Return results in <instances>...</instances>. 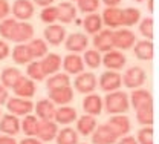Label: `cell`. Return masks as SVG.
Returning a JSON list of instances; mask_svg holds the SVG:
<instances>
[{
    "label": "cell",
    "instance_id": "cell-41",
    "mask_svg": "<svg viewBox=\"0 0 159 144\" xmlns=\"http://www.w3.org/2000/svg\"><path fill=\"white\" fill-rule=\"evenodd\" d=\"M40 20L46 25H51V23H55V20H58V11H57V6H44L40 12Z\"/></svg>",
    "mask_w": 159,
    "mask_h": 144
},
{
    "label": "cell",
    "instance_id": "cell-19",
    "mask_svg": "<svg viewBox=\"0 0 159 144\" xmlns=\"http://www.w3.org/2000/svg\"><path fill=\"white\" fill-rule=\"evenodd\" d=\"M34 37V26L28 21H17V26L12 32L11 41L16 43H26Z\"/></svg>",
    "mask_w": 159,
    "mask_h": 144
},
{
    "label": "cell",
    "instance_id": "cell-51",
    "mask_svg": "<svg viewBox=\"0 0 159 144\" xmlns=\"http://www.w3.org/2000/svg\"><path fill=\"white\" fill-rule=\"evenodd\" d=\"M32 2H34V5H39V6H41V8L49 6V5L54 3V0H32Z\"/></svg>",
    "mask_w": 159,
    "mask_h": 144
},
{
    "label": "cell",
    "instance_id": "cell-49",
    "mask_svg": "<svg viewBox=\"0 0 159 144\" xmlns=\"http://www.w3.org/2000/svg\"><path fill=\"white\" fill-rule=\"evenodd\" d=\"M20 144H43L37 137H26L25 140H21Z\"/></svg>",
    "mask_w": 159,
    "mask_h": 144
},
{
    "label": "cell",
    "instance_id": "cell-8",
    "mask_svg": "<svg viewBox=\"0 0 159 144\" xmlns=\"http://www.w3.org/2000/svg\"><path fill=\"white\" fill-rule=\"evenodd\" d=\"M136 43V35L130 29H118L113 32V46L119 51L132 49Z\"/></svg>",
    "mask_w": 159,
    "mask_h": 144
},
{
    "label": "cell",
    "instance_id": "cell-36",
    "mask_svg": "<svg viewBox=\"0 0 159 144\" xmlns=\"http://www.w3.org/2000/svg\"><path fill=\"white\" fill-rule=\"evenodd\" d=\"M141 20V11L135 6H129L122 9V26H135Z\"/></svg>",
    "mask_w": 159,
    "mask_h": 144
},
{
    "label": "cell",
    "instance_id": "cell-52",
    "mask_svg": "<svg viewBox=\"0 0 159 144\" xmlns=\"http://www.w3.org/2000/svg\"><path fill=\"white\" fill-rule=\"evenodd\" d=\"M106 6H118L121 3V0H102Z\"/></svg>",
    "mask_w": 159,
    "mask_h": 144
},
{
    "label": "cell",
    "instance_id": "cell-56",
    "mask_svg": "<svg viewBox=\"0 0 159 144\" xmlns=\"http://www.w3.org/2000/svg\"><path fill=\"white\" fill-rule=\"evenodd\" d=\"M83 144H86V143H83Z\"/></svg>",
    "mask_w": 159,
    "mask_h": 144
},
{
    "label": "cell",
    "instance_id": "cell-7",
    "mask_svg": "<svg viewBox=\"0 0 159 144\" xmlns=\"http://www.w3.org/2000/svg\"><path fill=\"white\" fill-rule=\"evenodd\" d=\"M58 133V124L54 120H40L39 130H37V138L41 143H49L52 140H55Z\"/></svg>",
    "mask_w": 159,
    "mask_h": 144
},
{
    "label": "cell",
    "instance_id": "cell-29",
    "mask_svg": "<svg viewBox=\"0 0 159 144\" xmlns=\"http://www.w3.org/2000/svg\"><path fill=\"white\" fill-rule=\"evenodd\" d=\"M98 124H97L95 117L86 114V115L80 117L78 120H77V132L81 133V135H84V137H87V135H92V132L95 130Z\"/></svg>",
    "mask_w": 159,
    "mask_h": 144
},
{
    "label": "cell",
    "instance_id": "cell-6",
    "mask_svg": "<svg viewBox=\"0 0 159 144\" xmlns=\"http://www.w3.org/2000/svg\"><path fill=\"white\" fill-rule=\"evenodd\" d=\"M116 140H118V137L109 124H99L92 132V143L93 144H115Z\"/></svg>",
    "mask_w": 159,
    "mask_h": 144
},
{
    "label": "cell",
    "instance_id": "cell-24",
    "mask_svg": "<svg viewBox=\"0 0 159 144\" xmlns=\"http://www.w3.org/2000/svg\"><path fill=\"white\" fill-rule=\"evenodd\" d=\"M61 63H63V58L60 57L58 54H49V52L40 60L41 69L46 74V77L58 72L60 69H61Z\"/></svg>",
    "mask_w": 159,
    "mask_h": 144
},
{
    "label": "cell",
    "instance_id": "cell-22",
    "mask_svg": "<svg viewBox=\"0 0 159 144\" xmlns=\"http://www.w3.org/2000/svg\"><path fill=\"white\" fill-rule=\"evenodd\" d=\"M102 107H104V103H102V98L99 97L98 94H87V97L84 98L83 101V109L87 115H93L97 117L102 112Z\"/></svg>",
    "mask_w": 159,
    "mask_h": 144
},
{
    "label": "cell",
    "instance_id": "cell-42",
    "mask_svg": "<svg viewBox=\"0 0 159 144\" xmlns=\"http://www.w3.org/2000/svg\"><path fill=\"white\" fill-rule=\"evenodd\" d=\"M139 32L144 39L147 40H153L155 37V31H153V19L152 17H145L144 20L139 23Z\"/></svg>",
    "mask_w": 159,
    "mask_h": 144
},
{
    "label": "cell",
    "instance_id": "cell-27",
    "mask_svg": "<svg viewBox=\"0 0 159 144\" xmlns=\"http://www.w3.org/2000/svg\"><path fill=\"white\" fill-rule=\"evenodd\" d=\"M58 11V20L61 23H72L77 19V6L72 5L70 2H61L57 6Z\"/></svg>",
    "mask_w": 159,
    "mask_h": 144
},
{
    "label": "cell",
    "instance_id": "cell-31",
    "mask_svg": "<svg viewBox=\"0 0 159 144\" xmlns=\"http://www.w3.org/2000/svg\"><path fill=\"white\" fill-rule=\"evenodd\" d=\"M83 26H84V29H86L87 34H93V35H95L97 32H99V31L102 29V19H101V16L97 14V12H90V14H87V17L84 19Z\"/></svg>",
    "mask_w": 159,
    "mask_h": 144
},
{
    "label": "cell",
    "instance_id": "cell-10",
    "mask_svg": "<svg viewBox=\"0 0 159 144\" xmlns=\"http://www.w3.org/2000/svg\"><path fill=\"white\" fill-rule=\"evenodd\" d=\"M12 91H14V94L17 95V97H21V98H32L34 95H35V92H37V86H35V83L34 80H31L29 77H20L17 83L12 86Z\"/></svg>",
    "mask_w": 159,
    "mask_h": 144
},
{
    "label": "cell",
    "instance_id": "cell-15",
    "mask_svg": "<svg viewBox=\"0 0 159 144\" xmlns=\"http://www.w3.org/2000/svg\"><path fill=\"white\" fill-rule=\"evenodd\" d=\"M93 46L99 52H107L113 49V31L112 29H101L93 37Z\"/></svg>",
    "mask_w": 159,
    "mask_h": 144
},
{
    "label": "cell",
    "instance_id": "cell-38",
    "mask_svg": "<svg viewBox=\"0 0 159 144\" xmlns=\"http://www.w3.org/2000/svg\"><path fill=\"white\" fill-rule=\"evenodd\" d=\"M101 60H102V57H101V52L97 51V49H86L84 51V58H83V62L84 64L87 66V67H90V69H98L99 66H101Z\"/></svg>",
    "mask_w": 159,
    "mask_h": 144
},
{
    "label": "cell",
    "instance_id": "cell-5",
    "mask_svg": "<svg viewBox=\"0 0 159 144\" xmlns=\"http://www.w3.org/2000/svg\"><path fill=\"white\" fill-rule=\"evenodd\" d=\"M101 63H104V66H106L109 71H121V69L125 66L127 58H125V55H124L119 49H115V48H113V49L104 52V57H102Z\"/></svg>",
    "mask_w": 159,
    "mask_h": 144
},
{
    "label": "cell",
    "instance_id": "cell-18",
    "mask_svg": "<svg viewBox=\"0 0 159 144\" xmlns=\"http://www.w3.org/2000/svg\"><path fill=\"white\" fill-rule=\"evenodd\" d=\"M133 52H135V57L138 60H141V62H150L155 57V46H153L152 40L145 39V40H141L135 43Z\"/></svg>",
    "mask_w": 159,
    "mask_h": 144
},
{
    "label": "cell",
    "instance_id": "cell-28",
    "mask_svg": "<svg viewBox=\"0 0 159 144\" xmlns=\"http://www.w3.org/2000/svg\"><path fill=\"white\" fill-rule=\"evenodd\" d=\"M12 60L16 64H28L29 62H32V55L29 52L28 43H17L12 49Z\"/></svg>",
    "mask_w": 159,
    "mask_h": 144
},
{
    "label": "cell",
    "instance_id": "cell-16",
    "mask_svg": "<svg viewBox=\"0 0 159 144\" xmlns=\"http://www.w3.org/2000/svg\"><path fill=\"white\" fill-rule=\"evenodd\" d=\"M43 34H44L46 43H49L52 46H60L66 39V29L61 25H55V23L48 25V28L44 29Z\"/></svg>",
    "mask_w": 159,
    "mask_h": 144
},
{
    "label": "cell",
    "instance_id": "cell-45",
    "mask_svg": "<svg viewBox=\"0 0 159 144\" xmlns=\"http://www.w3.org/2000/svg\"><path fill=\"white\" fill-rule=\"evenodd\" d=\"M9 12H11L9 3H8L6 0H0V20L6 19V17L9 16Z\"/></svg>",
    "mask_w": 159,
    "mask_h": 144
},
{
    "label": "cell",
    "instance_id": "cell-3",
    "mask_svg": "<svg viewBox=\"0 0 159 144\" xmlns=\"http://www.w3.org/2000/svg\"><path fill=\"white\" fill-rule=\"evenodd\" d=\"M145 80H147V74L139 66L129 67L125 71V74L122 75V83L127 89H138L145 83Z\"/></svg>",
    "mask_w": 159,
    "mask_h": 144
},
{
    "label": "cell",
    "instance_id": "cell-53",
    "mask_svg": "<svg viewBox=\"0 0 159 144\" xmlns=\"http://www.w3.org/2000/svg\"><path fill=\"white\" fill-rule=\"evenodd\" d=\"M153 9H155V0H148V11L153 12Z\"/></svg>",
    "mask_w": 159,
    "mask_h": 144
},
{
    "label": "cell",
    "instance_id": "cell-17",
    "mask_svg": "<svg viewBox=\"0 0 159 144\" xmlns=\"http://www.w3.org/2000/svg\"><path fill=\"white\" fill-rule=\"evenodd\" d=\"M49 100L54 104H58V106L69 104L74 100V89L70 86H63V87H57V89H51L49 91Z\"/></svg>",
    "mask_w": 159,
    "mask_h": 144
},
{
    "label": "cell",
    "instance_id": "cell-46",
    "mask_svg": "<svg viewBox=\"0 0 159 144\" xmlns=\"http://www.w3.org/2000/svg\"><path fill=\"white\" fill-rule=\"evenodd\" d=\"M8 55H9V44L5 40H0V62L8 58Z\"/></svg>",
    "mask_w": 159,
    "mask_h": 144
},
{
    "label": "cell",
    "instance_id": "cell-25",
    "mask_svg": "<svg viewBox=\"0 0 159 144\" xmlns=\"http://www.w3.org/2000/svg\"><path fill=\"white\" fill-rule=\"evenodd\" d=\"M77 120V110L67 104L64 106H60L58 109H55V115H54V121L57 124H63V126H67V124L74 123Z\"/></svg>",
    "mask_w": 159,
    "mask_h": 144
},
{
    "label": "cell",
    "instance_id": "cell-13",
    "mask_svg": "<svg viewBox=\"0 0 159 144\" xmlns=\"http://www.w3.org/2000/svg\"><path fill=\"white\" fill-rule=\"evenodd\" d=\"M102 23L110 28V29H116L122 26V9L118 6H107L101 16Z\"/></svg>",
    "mask_w": 159,
    "mask_h": 144
},
{
    "label": "cell",
    "instance_id": "cell-37",
    "mask_svg": "<svg viewBox=\"0 0 159 144\" xmlns=\"http://www.w3.org/2000/svg\"><path fill=\"white\" fill-rule=\"evenodd\" d=\"M136 120L142 126H153L155 123V110L153 106H147V107H141L136 110Z\"/></svg>",
    "mask_w": 159,
    "mask_h": 144
},
{
    "label": "cell",
    "instance_id": "cell-30",
    "mask_svg": "<svg viewBox=\"0 0 159 144\" xmlns=\"http://www.w3.org/2000/svg\"><path fill=\"white\" fill-rule=\"evenodd\" d=\"M39 123L40 120L37 118V115H25L23 117V121L20 123V130L26 135V137H35L37 135V130H39Z\"/></svg>",
    "mask_w": 159,
    "mask_h": 144
},
{
    "label": "cell",
    "instance_id": "cell-40",
    "mask_svg": "<svg viewBox=\"0 0 159 144\" xmlns=\"http://www.w3.org/2000/svg\"><path fill=\"white\" fill-rule=\"evenodd\" d=\"M26 74H28V77H29L31 80H34V81H43V80L46 78V74L43 72L41 64H40V62H37V60H32V62L28 63V66H26Z\"/></svg>",
    "mask_w": 159,
    "mask_h": 144
},
{
    "label": "cell",
    "instance_id": "cell-1",
    "mask_svg": "<svg viewBox=\"0 0 159 144\" xmlns=\"http://www.w3.org/2000/svg\"><path fill=\"white\" fill-rule=\"evenodd\" d=\"M104 109L109 115H118L125 114L129 110V95L124 91H113L107 92V97L104 98Z\"/></svg>",
    "mask_w": 159,
    "mask_h": 144
},
{
    "label": "cell",
    "instance_id": "cell-55",
    "mask_svg": "<svg viewBox=\"0 0 159 144\" xmlns=\"http://www.w3.org/2000/svg\"><path fill=\"white\" fill-rule=\"evenodd\" d=\"M70 2H77V0H70Z\"/></svg>",
    "mask_w": 159,
    "mask_h": 144
},
{
    "label": "cell",
    "instance_id": "cell-50",
    "mask_svg": "<svg viewBox=\"0 0 159 144\" xmlns=\"http://www.w3.org/2000/svg\"><path fill=\"white\" fill-rule=\"evenodd\" d=\"M118 144H138V141H136V138H133V137L124 135V137L118 141Z\"/></svg>",
    "mask_w": 159,
    "mask_h": 144
},
{
    "label": "cell",
    "instance_id": "cell-33",
    "mask_svg": "<svg viewBox=\"0 0 159 144\" xmlns=\"http://www.w3.org/2000/svg\"><path fill=\"white\" fill-rule=\"evenodd\" d=\"M28 48L32 58H43L48 54V43L41 39H31L28 41Z\"/></svg>",
    "mask_w": 159,
    "mask_h": 144
},
{
    "label": "cell",
    "instance_id": "cell-43",
    "mask_svg": "<svg viewBox=\"0 0 159 144\" xmlns=\"http://www.w3.org/2000/svg\"><path fill=\"white\" fill-rule=\"evenodd\" d=\"M138 144H155V133H153V127L145 126L138 132L136 137Z\"/></svg>",
    "mask_w": 159,
    "mask_h": 144
},
{
    "label": "cell",
    "instance_id": "cell-21",
    "mask_svg": "<svg viewBox=\"0 0 159 144\" xmlns=\"http://www.w3.org/2000/svg\"><path fill=\"white\" fill-rule=\"evenodd\" d=\"M0 132L5 135H11L16 137L20 132V120L17 115L8 114V115H2L0 118Z\"/></svg>",
    "mask_w": 159,
    "mask_h": 144
},
{
    "label": "cell",
    "instance_id": "cell-48",
    "mask_svg": "<svg viewBox=\"0 0 159 144\" xmlns=\"http://www.w3.org/2000/svg\"><path fill=\"white\" fill-rule=\"evenodd\" d=\"M0 144H19L16 141V138L14 137H11V135H0Z\"/></svg>",
    "mask_w": 159,
    "mask_h": 144
},
{
    "label": "cell",
    "instance_id": "cell-54",
    "mask_svg": "<svg viewBox=\"0 0 159 144\" xmlns=\"http://www.w3.org/2000/svg\"><path fill=\"white\" fill-rule=\"evenodd\" d=\"M0 118H2V110H0Z\"/></svg>",
    "mask_w": 159,
    "mask_h": 144
},
{
    "label": "cell",
    "instance_id": "cell-14",
    "mask_svg": "<svg viewBox=\"0 0 159 144\" xmlns=\"http://www.w3.org/2000/svg\"><path fill=\"white\" fill-rule=\"evenodd\" d=\"M87 44H89L87 35H84L81 32H74L67 39H64V46L69 52H75V54L83 52L87 49Z\"/></svg>",
    "mask_w": 159,
    "mask_h": 144
},
{
    "label": "cell",
    "instance_id": "cell-32",
    "mask_svg": "<svg viewBox=\"0 0 159 144\" xmlns=\"http://www.w3.org/2000/svg\"><path fill=\"white\" fill-rule=\"evenodd\" d=\"M20 77H21V72L17 67H6L0 74V81L6 89H12V86L17 83Z\"/></svg>",
    "mask_w": 159,
    "mask_h": 144
},
{
    "label": "cell",
    "instance_id": "cell-23",
    "mask_svg": "<svg viewBox=\"0 0 159 144\" xmlns=\"http://www.w3.org/2000/svg\"><path fill=\"white\" fill-rule=\"evenodd\" d=\"M130 104L135 110H138L141 107H147V106H153V97L148 91L145 89H136L132 92L130 95Z\"/></svg>",
    "mask_w": 159,
    "mask_h": 144
},
{
    "label": "cell",
    "instance_id": "cell-39",
    "mask_svg": "<svg viewBox=\"0 0 159 144\" xmlns=\"http://www.w3.org/2000/svg\"><path fill=\"white\" fill-rule=\"evenodd\" d=\"M17 19L14 17H6L3 20H0V35L5 39V40L11 41V37H12V32L17 26Z\"/></svg>",
    "mask_w": 159,
    "mask_h": 144
},
{
    "label": "cell",
    "instance_id": "cell-26",
    "mask_svg": "<svg viewBox=\"0 0 159 144\" xmlns=\"http://www.w3.org/2000/svg\"><path fill=\"white\" fill-rule=\"evenodd\" d=\"M35 115L39 120H54L55 115V104L49 98H43L35 104Z\"/></svg>",
    "mask_w": 159,
    "mask_h": 144
},
{
    "label": "cell",
    "instance_id": "cell-44",
    "mask_svg": "<svg viewBox=\"0 0 159 144\" xmlns=\"http://www.w3.org/2000/svg\"><path fill=\"white\" fill-rule=\"evenodd\" d=\"M78 9L84 14H90L95 12L99 8V0H77Z\"/></svg>",
    "mask_w": 159,
    "mask_h": 144
},
{
    "label": "cell",
    "instance_id": "cell-4",
    "mask_svg": "<svg viewBox=\"0 0 159 144\" xmlns=\"http://www.w3.org/2000/svg\"><path fill=\"white\" fill-rule=\"evenodd\" d=\"M35 11V5L31 0H16L11 6V12L14 16V19L19 21H28Z\"/></svg>",
    "mask_w": 159,
    "mask_h": 144
},
{
    "label": "cell",
    "instance_id": "cell-9",
    "mask_svg": "<svg viewBox=\"0 0 159 144\" xmlns=\"http://www.w3.org/2000/svg\"><path fill=\"white\" fill-rule=\"evenodd\" d=\"M75 91H78L80 94H92L97 87V77L92 74V72H81L77 75L75 81Z\"/></svg>",
    "mask_w": 159,
    "mask_h": 144
},
{
    "label": "cell",
    "instance_id": "cell-20",
    "mask_svg": "<svg viewBox=\"0 0 159 144\" xmlns=\"http://www.w3.org/2000/svg\"><path fill=\"white\" fill-rule=\"evenodd\" d=\"M107 124L112 127V130L116 133L118 138L119 137L127 135V133L130 132V129H132V124H130L129 117H125V115H122V114H118V115L110 117V120H109Z\"/></svg>",
    "mask_w": 159,
    "mask_h": 144
},
{
    "label": "cell",
    "instance_id": "cell-12",
    "mask_svg": "<svg viewBox=\"0 0 159 144\" xmlns=\"http://www.w3.org/2000/svg\"><path fill=\"white\" fill-rule=\"evenodd\" d=\"M61 67H63L64 72L69 74V75H78L81 72H84L86 64H84L83 58L80 57L78 54L72 52V54H69V55H66V57L63 58Z\"/></svg>",
    "mask_w": 159,
    "mask_h": 144
},
{
    "label": "cell",
    "instance_id": "cell-47",
    "mask_svg": "<svg viewBox=\"0 0 159 144\" xmlns=\"http://www.w3.org/2000/svg\"><path fill=\"white\" fill-rule=\"evenodd\" d=\"M8 98H9L8 89H6V87H5L3 84H0V106H2V104H6Z\"/></svg>",
    "mask_w": 159,
    "mask_h": 144
},
{
    "label": "cell",
    "instance_id": "cell-11",
    "mask_svg": "<svg viewBox=\"0 0 159 144\" xmlns=\"http://www.w3.org/2000/svg\"><path fill=\"white\" fill-rule=\"evenodd\" d=\"M122 84V77L119 75L116 71H107L102 72L99 77V87L104 92H113L118 91Z\"/></svg>",
    "mask_w": 159,
    "mask_h": 144
},
{
    "label": "cell",
    "instance_id": "cell-34",
    "mask_svg": "<svg viewBox=\"0 0 159 144\" xmlns=\"http://www.w3.org/2000/svg\"><path fill=\"white\" fill-rule=\"evenodd\" d=\"M63 86H70V78H69V74H61V72H55L52 75L48 77L46 80V87L51 91V89H57V87H63Z\"/></svg>",
    "mask_w": 159,
    "mask_h": 144
},
{
    "label": "cell",
    "instance_id": "cell-35",
    "mask_svg": "<svg viewBox=\"0 0 159 144\" xmlns=\"http://www.w3.org/2000/svg\"><path fill=\"white\" fill-rule=\"evenodd\" d=\"M55 140L57 144H78V132L72 127H64L58 130Z\"/></svg>",
    "mask_w": 159,
    "mask_h": 144
},
{
    "label": "cell",
    "instance_id": "cell-2",
    "mask_svg": "<svg viewBox=\"0 0 159 144\" xmlns=\"http://www.w3.org/2000/svg\"><path fill=\"white\" fill-rule=\"evenodd\" d=\"M6 107H8V112L12 114V115H17V117H25L28 114H32L34 110V103L29 100V98H21V97H12V98H8L6 101Z\"/></svg>",
    "mask_w": 159,
    "mask_h": 144
}]
</instances>
